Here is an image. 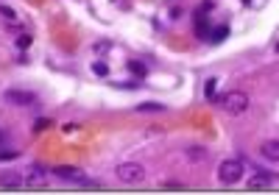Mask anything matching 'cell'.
Here are the masks:
<instances>
[{"instance_id": "obj_1", "label": "cell", "mask_w": 279, "mask_h": 195, "mask_svg": "<svg viewBox=\"0 0 279 195\" xmlns=\"http://www.w3.org/2000/svg\"><path fill=\"white\" fill-rule=\"evenodd\" d=\"M218 103H221L223 111H229V114H243V111L249 109L251 98L246 95L243 90H232V92H226V95L218 98Z\"/></svg>"}, {"instance_id": "obj_2", "label": "cell", "mask_w": 279, "mask_h": 195, "mask_svg": "<svg viewBox=\"0 0 279 195\" xmlns=\"http://www.w3.org/2000/svg\"><path fill=\"white\" fill-rule=\"evenodd\" d=\"M243 162L240 159H223L221 167H218V181L221 184H226V187H232V184H237V181L243 179Z\"/></svg>"}, {"instance_id": "obj_3", "label": "cell", "mask_w": 279, "mask_h": 195, "mask_svg": "<svg viewBox=\"0 0 279 195\" xmlns=\"http://www.w3.org/2000/svg\"><path fill=\"white\" fill-rule=\"evenodd\" d=\"M53 173L64 181H73V184H84V187H101V181L98 179H90V176L84 173L81 167H70V165H62V167H53Z\"/></svg>"}, {"instance_id": "obj_4", "label": "cell", "mask_w": 279, "mask_h": 195, "mask_svg": "<svg viewBox=\"0 0 279 195\" xmlns=\"http://www.w3.org/2000/svg\"><path fill=\"white\" fill-rule=\"evenodd\" d=\"M118 179L123 181V184H140V181L145 179V167L140 165V162H123V165H118Z\"/></svg>"}, {"instance_id": "obj_5", "label": "cell", "mask_w": 279, "mask_h": 195, "mask_svg": "<svg viewBox=\"0 0 279 195\" xmlns=\"http://www.w3.org/2000/svg\"><path fill=\"white\" fill-rule=\"evenodd\" d=\"M22 179H25L28 187H45L48 179H50V170H48V167H42V165H31Z\"/></svg>"}, {"instance_id": "obj_6", "label": "cell", "mask_w": 279, "mask_h": 195, "mask_svg": "<svg viewBox=\"0 0 279 195\" xmlns=\"http://www.w3.org/2000/svg\"><path fill=\"white\" fill-rule=\"evenodd\" d=\"M3 100L14 106H34L36 103V95L34 92H22V90H6L3 92Z\"/></svg>"}, {"instance_id": "obj_7", "label": "cell", "mask_w": 279, "mask_h": 195, "mask_svg": "<svg viewBox=\"0 0 279 195\" xmlns=\"http://www.w3.org/2000/svg\"><path fill=\"white\" fill-rule=\"evenodd\" d=\"M184 156H187L190 162H207L209 159V148H204V145H190V148H184Z\"/></svg>"}, {"instance_id": "obj_8", "label": "cell", "mask_w": 279, "mask_h": 195, "mask_svg": "<svg viewBox=\"0 0 279 195\" xmlns=\"http://www.w3.org/2000/svg\"><path fill=\"white\" fill-rule=\"evenodd\" d=\"M25 179L20 173H14V170H6V173H0V187H22Z\"/></svg>"}, {"instance_id": "obj_9", "label": "cell", "mask_w": 279, "mask_h": 195, "mask_svg": "<svg viewBox=\"0 0 279 195\" xmlns=\"http://www.w3.org/2000/svg\"><path fill=\"white\" fill-rule=\"evenodd\" d=\"M263 156L268 162H279V139H268V142H263Z\"/></svg>"}, {"instance_id": "obj_10", "label": "cell", "mask_w": 279, "mask_h": 195, "mask_svg": "<svg viewBox=\"0 0 279 195\" xmlns=\"http://www.w3.org/2000/svg\"><path fill=\"white\" fill-rule=\"evenodd\" d=\"M229 36V25H221V28H215V34H212V42H223Z\"/></svg>"}, {"instance_id": "obj_11", "label": "cell", "mask_w": 279, "mask_h": 195, "mask_svg": "<svg viewBox=\"0 0 279 195\" xmlns=\"http://www.w3.org/2000/svg\"><path fill=\"white\" fill-rule=\"evenodd\" d=\"M137 111H165V106L162 103H140Z\"/></svg>"}, {"instance_id": "obj_12", "label": "cell", "mask_w": 279, "mask_h": 195, "mask_svg": "<svg viewBox=\"0 0 279 195\" xmlns=\"http://www.w3.org/2000/svg\"><path fill=\"white\" fill-rule=\"evenodd\" d=\"M215 84H218V78H207V84H204V95L207 98L215 95Z\"/></svg>"}, {"instance_id": "obj_13", "label": "cell", "mask_w": 279, "mask_h": 195, "mask_svg": "<svg viewBox=\"0 0 279 195\" xmlns=\"http://www.w3.org/2000/svg\"><path fill=\"white\" fill-rule=\"evenodd\" d=\"M129 70H132L134 76H140V78L145 76V64H140V62H129Z\"/></svg>"}, {"instance_id": "obj_14", "label": "cell", "mask_w": 279, "mask_h": 195, "mask_svg": "<svg viewBox=\"0 0 279 195\" xmlns=\"http://www.w3.org/2000/svg\"><path fill=\"white\" fill-rule=\"evenodd\" d=\"M20 156V151H3L0 148V162H11V159H17Z\"/></svg>"}, {"instance_id": "obj_15", "label": "cell", "mask_w": 279, "mask_h": 195, "mask_svg": "<svg viewBox=\"0 0 279 195\" xmlns=\"http://www.w3.org/2000/svg\"><path fill=\"white\" fill-rule=\"evenodd\" d=\"M0 14H3V17H6V20H17V14H14V8H8V6H0Z\"/></svg>"}, {"instance_id": "obj_16", "label": "cell", "mask_w": 279, "mask_h": 195, "mask_svg": "<svg viewBox=\"0 0 279 195\" xmlns=\"http://www.w3.org/2000/svg\"><path fill=\"white\" fill-rule=\"evenodd\" d=\"M17 48H31V36H28V34L17 36Z\"/></svg>"}, {"instance_id": "obj_17", "label": "cell", "mask_w": 279, "mask_h": 195, "mask_svg": "<svg viewBox=\"0 0 279 195\" xmlns=\"http://www.w3.org/2000/svg\"><path fill=\"white\" fill-rule=\"evenodd\" d=\"M36 131H45V128H50V120H45V117H39L36 120V125H34Z\"/></svg>"}, {"instance_id": "obj_18", "label": "cell", "mask_w": 279, "mask_h": 195, "mask_svg": "<svg viewBox=\"0 0 279 195\" xmlns=\"http://www.w3.org/2000/svg\"><path fill=\"white\" fill-rule=\"evenodd\" d=\"M92 70H95L98 76H106V64H104V62H98V64H92Z\"/></svg>"}, {"instance_id": "obj_19", "label": "cell", "mask_w": 279, "mask_h": 195, "mask_svg": "<svg viewBox=\"0 0 279 195\" xmlns=\"http://www.w3.org/2000/svg\"><path fill=\"white\" fill-rule=\"evenodd\" d=\"M0 139H3V131H0Z\"/></svg>"}, {"instance_id": "obj_20", "label": "cell", "mask_w": 279, "mask_h": 195, "mask_svg": "<svg viewBox=\"0 0 279 195\" xmlns=\"http://www.w3.org/2000/svg\"><path fill=\"white\" fill-rule=\"evenodd\" d=\"M243 3H249V0H243Z\"/></svg>"}]
</instances>
